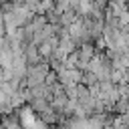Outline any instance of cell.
Instances as JSON below:
<instances>
[{
	"label": "cell",
	"instance_id": "obj_1",
	"mask_svg": "<svg viewBox=\"0 0 129 129\" xmlns=\"http://www.w3.org/2000/svg\"><path fill=\"white\" fill-rule=\"evenodd\" d=\"M20 121H22V127H24V129H44V123L36 117V113H34L32 107L22 109V113H20Z\"/></svg>",
	"mask_w": 129,
	"mask_h": 129
}]
</instances>
